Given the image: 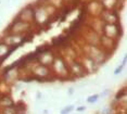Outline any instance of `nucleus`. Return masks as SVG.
<instances>
[{"label": "nucleus", "instance_id": "4", "mask_svg": "<svg viewBox=\"0 0 127 114\" xmlns=\"http://www.w3.org/2000/svg\"><path fill=\"white\" fill-rule=\"evenodd\" d=\"M125 88H124L123 90H120V92H118L117 93V95H116V99H117V100H118V99H120V98H122L123 97V96H125Z\"/></svg>", "mask_w": 127, "mask_h": 114}, {"label": "nucleus", "instance_id": "2", "mask_svg": "<svg viewBox=\"0 0 127 114\" xmlns=\"http://www.w3.org/2000/svg\"><path fill=\"white\" fill-rule=\"evenodd\" d=\"M73 110V106H70V107H66L64 110H62L61 111V114H67V113H70L71 111Z\"/></svg>", "mask_w": 127, "mask_h": 114}, {"label": "nucleus", "instance_id": "1", "mask_svg": "<svg viewBox=\"0 0 127 114\" xmlns=\"http://www.w3.org/2000/svg\"><path fill=\"white\" fill-rule=\"evenodd\" d=\"M126 63V58H124V60H123V63H122V65H120L118 66V68L115 70V72H114V74H118V73H120L121 71H122L123 70V68H124V64Z\"/></svg>", "mask_w": 127, "mask_h": 114}, {"label": "nucleus", "instance_id": "3", "mask_svg": "<svg viewBox=\"0 0 127 114\" xmlns=\"http://www.w3.org/2000/svg\"><path fill=\"white\" fill-rule=\"evenodd\" d=\"M98 98H99V96H98V95L91 96V97H89V98H88V102H90V103H92V102L97 101V100H98Z\"/></svg>", "mask_w": 127, "mask_h": 114}, {"label": "nucleus", "instance_id": "5", "mask_svg": "<svg viewBox=\"0 0 127 114\" xmlns=\"http://www.w3.org/2000/svg\"><path fill=\"white\" fill-rule=\"evenodd\" d=\"M85 110V107H79V108H77V111H84Z\"/></svg>", "mask_w": 127, "mask_h": 114}]
</instances>
